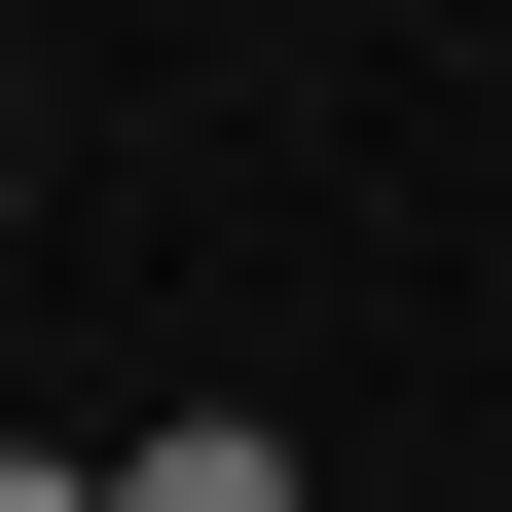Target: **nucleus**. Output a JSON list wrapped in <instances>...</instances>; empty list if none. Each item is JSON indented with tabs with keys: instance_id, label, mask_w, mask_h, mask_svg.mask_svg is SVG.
<instances>
[{
	"instance_id": "nucleus-1",
	"label": "nucleus",
	"mask_w": 512,
	"mask_h": 512,
	"mask_svg": "<svg viewBox=\"0 0 512 512\" xmlns=\"http://www.w3.org/2000/svg\"><path fill=\"white\" fill-rule=\"evenodd\" d=\"M110 512H293V439H256V403H183V439H110Z\"/></svg>"
},
{
	"instance_id": "nucleus-2",
	"label": "nucleus",
	"mask_w": 512,
	"mask_h": 512,
	"mask_svg": "<svg viewBox=\"0 0 512 512\" xmlns=\"http://www.w3.org/2000/svg\"><path fill=\"white\" fill-rule=\"evenodd\" d=\"M0 512H110V439H0Z\"/></svg>"
}]
</instances>
